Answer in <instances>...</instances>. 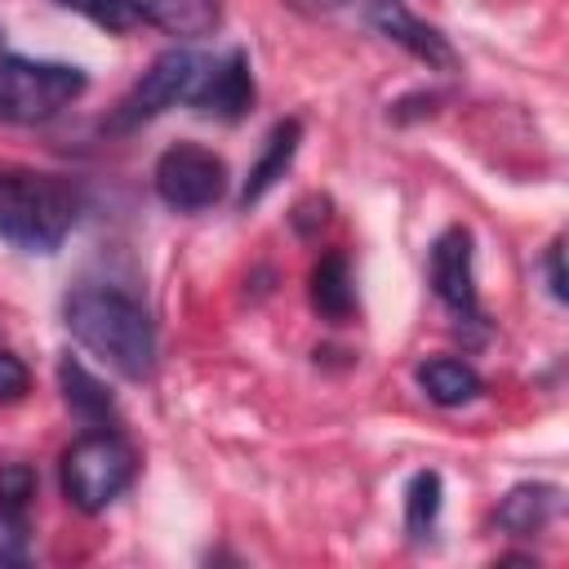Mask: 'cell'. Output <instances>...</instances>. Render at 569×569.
<instances>
[{
    "label": "cell",
    "mask_w": 569,
    "mask_h": 569,
    "mask_svg": "<svg viewBox=\"0 0 569 569\" xmlns=\"http://www.w3.org/2000/svg\"><path fill=\"white\" fill-rule=\"evenodd\" d=\"M547 280H551V298H556V302H565V298H569V289H565V267H560V240L547 249Z\"/></svg>",
    "instance_id": "cell-21"
},
{
    "label": "cell",
    "mask_w": 569,
    "mask_h": 569,
    "mask_svg": "<svg viewBox=\"0 0 569 569\" xmlns=\"http://www.w3.org/2000/svg\"><path fill=\"white\" fill-rule=\"evenodd\" d=\"M133 445L111 427H93L62 453V493L80 511H102L133 485Z\"/></svg>",
    "instance_id": "cell-3"
},
{
    "label": "cell",
    "mask_w": 569,
    "mask_h": 569,
    "mask_svg": "<svg viewBox=\"0 0 569 569\" xmlns=\"http://www.w3.org/2000/svg\"><path fill=\"white\" fill-rule=\"evenodd\" d=\"M27 387H31L27 365H22L13 351H0V400H22Z\"/></svg>",
    "instance_id": "cell-20"
},
{
    "label": "cell",
    "mask_w": 569,
    "mask_h": 569,
    "mask_svg": "<svg viewBox=\"0 0 569 569\" xmlns=\"http://www.w3.org/2000/svg\"><path fill=\"white\" fill-rule=\"evenodd\" d=\"M560 507V489L556 485H516L502 502H498V525L516 538L538 533Z\"/></svg>",
    "instance_id": "cell-15"
},
{
    "label": "cell",
    "mask_w": 569,
    "mask_h": 569,
    "mask_svg": "<svg viewBox=\"0 0 569 569\" xmlns=\"http://www.w3.org/2000/svg\"><path fill=\"white\" fill-rule=\"evenodd\" d=\"M156 196L178 213L213 209L227 196V164L200 142H173L156 160Z\"/></svg>",
    "instance_id": "cell-6"
},
{
    "label": "cell",
    "mask_w": 569,
    "mask_h": 569,
    "mask_svg": "<svg viewBox=\"0 0 569 569\" xmlns=\"http://www.w3.org/2000/svg\"><path fill=\"white\" fill-rule=\"evenodd\" d=\"M369 22H373L387 40H396V44H405L413 58H422L427 67H440V71H453V67H458L453 44H449L431 22L413 18L400 0H373V4H369Z\"/></svg>",
    "instance_id": "cell-9"
},
{
    "label": "cell",
    "mask_w": 569,
    "mask_h": 569,
    "mask_svg": "<svg viewBox=\"0 0 569 569\" xmlns=\"http://www.w3.org/2000/svg\"><path fill=\"white\" fill-rule=\"evenodd\" d=\"M58 387H62L67 409H71L84 427H111V422H116V400H111V391H107L80 360L62 356V365H58Z\"/></svg>",
    "instance_id": "cell-12"
},
{
    "label": "cell",
    "mask_w": 569,
    "mask_h": 569,
    "mask_svg": "<svg viewBox=\"0 0 569 569\" xmlns=\"http://www.w3.org/2000/svg\"><path fill=\"white\" fill-rule=\"evenodd\" d=\"M311 307H316L325 320H333V325L351 320V311H356V284H351V262H347V253H325V258L311 267Z\"/></svg>",
    "instance_id": "cell-13"
},
{
    "label": "cell",
    "mask_w": 569,
    "mask_h": 569,
    "mask_svg": "<svg viewBox=\"0 0 569 569\" xmlns=\"http://www.w3.org/2000/svg\"><path fill=\"white\" fill-rule=\"evenodd\" d=\"M58 4L84 13L89 22H98V27H107V31H129V27H138V13H133L129 0H58Z\"/></svg>",
    "instance_id": "cell-17"
},
{
    "label": "cell",
    "mask_w": 569,
    "mask_h": 569,
    "mask_svg": "<svg viewBox=\"0 0 569 569\" xmlns=\"http://www.w3.org/2000/svg\"><path fill=\"white\" fill-rule=\"evenodd\" d=\"M36 493V471L27 462H0V502L22 507Z\"/></svg>",
    "instance_id": "cell-19"
},
{
    "label": "cell",
    "mask_w": 569,
    "mask_h": 569,
    "mask_svg": "<svg viewBox=\"0 0 569 569\" xmlns=\"http://www.w3.org/2000/svg\"><path fill=\"white\" fill-rule=\"evenodd\" d=\"M191 107L204 111V116H218V120H240V116L253 107L249 53H244V49H231L227 58H209V62H204V76H200V84H196Z\"/></svg>",
    "instance_id": "cell-8"
},
{
    "label": "cell",
    "mask_w": 569,
    "mask_h": 569,
    "mask_svg": "<svg viewBox=\"0 0 569 569\" xmlns=\"http://www.w3.org/2000/svg\"><path fill=\"white\" fill-rule=\"evenodd\" d=\"M62 320L80 347L107 360L120 378H151L156 369V325L147 307L111 284H80L62 302Z\"/></svg>",
    "instance_id": "cell-1"
},
{
    "label": "cell",
    "mask_w": 569,
    "mask_h": 569,
    "mask_svg": "<svg viewBox=\"0 0 569 569\" xmlns=\"http://www.w3.org/2000/svg\"><path fill=\"white\" fill-rule=\"evenodd\" d=\"M436 516H440V476L418 471L405 489V529H409V538H431Z\"/></svg>",
    "instance_id": "cell-16"
},
{
    "label": "cell",
    "mask_w": 569,
    "mask_h": 569,
    "mask_svg": "<svg viewBox=\"0 0 569 569\" xmlns=\"http://www.w3.org/2000/svg\"><path fill=\"white\" fill-rule=\"evenodd\" d=\"M80 218V196L40 169L0 164V240L27 253H53Z\"/></svg>",
    "instance_id": "cell-2"
},
{
    "label": "cell",
    "mask_w": 569,
    "mask_h": 569,
    "mask_svg": "<svg viewBox=\"0 0 569 569\" xmlns=\"http://www.w3.org/2000/svg\"><path fill=\"white\" fill-rule=\"evenodd\" d=\"M431 289L458 320H480L476 307V271H471V231L449 227L431 244Z\"/></svg>",
    "instance_id": "cell-7"
},
{
    "label": "cell",
    "mask_w": 569,
    "mask_h": 569,
    "mask_svg": "<svg viewBox=\"0 0 569 569\" xmlns=\"http://www.w3.org/2000/svg\"><path fill=\"white\" fill-rule=\"evenodd\" d=\"M204 62H209V58H200V53H191V49H169V53H160V58L142 71V80L120 98V107H116V116H111V129H138V124L156 120L160 111H169V107H178V102H191V98H196V84H200V76H204Z\"/></svg>",
    "instance_id": "cell-5"
},
{
    "label": "cell",
    "mask_w": 569,
    "mask_h": 569,
    "mask_svg": "<svg viewBox=\"0 0 569 569\" xmlns=\"http://www.w3.org/2000/svg\"><path fill=\"white\" fill-rule=\"evenodd\" d=\"M129 4H133L138 22H151L178 40H200L222 18L218 0H129Z\"/></svg>",
    "instance_id": "cell-11"
},
{
    "label": "cell",
    "mask_w": 569,
    "mask_h": 569,
    "mask_svg": "<svg viewBox=\"0 0 569 569\" xmlns=\"http://www.w3.org/2000/svg\"><path fill=\"white\" fill-rule=\"evenodd\" d=\"M27 520L18 516V507L0 502V565H22L27 560Z\"/></svg>",
    "instance_id": "cell-18"
},
{
    "label": "cell",
    "mask_w": 569,
    "mask_h": 569,
    "mask_svg": "<svg viewBox=\"0 0 569 569\" xmlns=\"http://www.w3.org/2000/svg\"><path fill=\"white\" fill-rule=\"evenodd\" d=\"M418 387L427 391V400L453 409V405H467L480 396V373L467 365V360H453V356H431L418 365Z\"/></svg>",
    "instance_id": "cell-14"
},
{
    "label": "cell",
    "mask_w": 569,
    "mask_h": 569,
    "mask_svg": "<svg viewBox=\"0 0 569 569\" xmlns=\"http://www.w3.org/2000/svg\"><path fill=\"white\" fill-rule=\"evenodd\" d=\"M298 142H302V124H298V120H280V124L267 133L262 156L249 164V178H244V187H240V204H244V209L258 204V200L284 178V169H289L293 156H298Z\"/></svg>",
    "instance_id": "cell-10"
},
{
    "label": "cell",
    "mask_w": 569,
    "mask_h": 569,
    "mask_svg": "<svg viewBox=\"0 0 569 569\" xmlns=\"http://www.w3.org/2000/svg\"><path fill=\"white\" fill-rule=\"evenodd\" d=\"M89 76L71 62L44 58H0V120L4 124H40L58 116L67 102L84 93Z\"/></svg>",
    "instance_id": "cell-4"
}]
</instances>
